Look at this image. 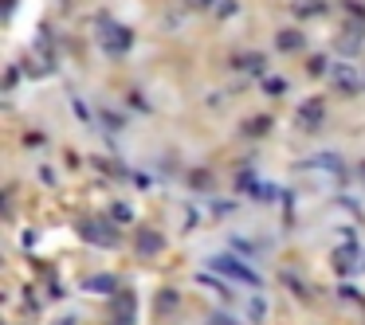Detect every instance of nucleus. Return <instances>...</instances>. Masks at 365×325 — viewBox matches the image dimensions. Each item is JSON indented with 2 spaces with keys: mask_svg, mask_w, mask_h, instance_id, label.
I'll return each instance as SVG.
<instances>
[{
  "mask_svg": "<svg viewBox=\"0 0 365 325\" xmlns=\"http://www.w3.org/2000/svg\"><path fill=\"white\" fill-rule=\"evenodd\" d=\"M95 32H98V43H103L106 55H126L130 43H134V32L126 24H114L110 16H98L95 20Z\"/></svg>",
  "mask_w": 365,
  "mask_h": 325,
  "instance_id": "nucleus-1",
  "label": "nucleus"
},
{
  "mask_svg": "<svg viewBox=\"0 0 365 325\" xmlns=\"http://www.w3.org/2000/svg\"><path fill=\"white\" fill-rule=\"evenodd\" d=\"M212 267L220 270V275L236 278V282H252V286H259V275H255L252 267H244L240 259H232V255H216V259H212Z\"/></svg>",
  "mask_w": 365,
  "mask_h": 325,
  "instance_id": "nucleus-2",
  "label": "nucleus"
},
{
  "mask_svg": "<svg viewBox=\"0 0 365 325\" xmlns=\"http://www.w3.org/2000/svg\"><path fill=\"white\" fill-rule=\"evenodd\" d=\"M79 231H83V239H91V243H98V247H118V231L106 220H83Z\"/></svg>",
  "mask_w": 365,
  "mask_h": 325,
  "instance_id": "nucleus-3",
  "label": "nucleus"
},
{
  "mask_svg": "<svg viewBox=\"0 0 365 325\" xmlns=\"http://www.w3.org/2000/svg\"><path fill=\"white\" fill-rule=\"evenodd\" d=\"M334 87H338V90H346V95H357V90H361V79H357V71H354V67L338 63V67H334Z\"/></svg>",
  "mask_w": 365,
  "mask_h": 325,
  "instance_id": "nucleus-4",
  "label": "nucleus"
},
{
  "mask_svg": "<svg viewBox=\"0 0 365 325\" xmlns=\"http://www.w3.org/2000/svg\"><path fill=\"white\" fill-rule=\"evenodd\" d=\"M322 114H326V106L322 102H318V98H310V102H302L299 106V122H302V126H322Z\"/></svg>",
  "mask_w": 365,
  "mask_h": 325,
  "instance_id": "nucleus-5",
  "label": "nucleus"
},
{
  "mask_svg": "<svg viewBox=\"0 0 365 325\" xmlns=\"http://www.w3.org/2000/svg\"><path fill=\"white\" fill-rule=\"evenodd\" d=\"M302 169H334V173H341L346 165H341L338 153H318V157H307V161H302Z\"/></svg>",
  "mask_w": 365,
  "mask_h": 325,
  "instance_id": "nucleus-6",
  "label": "nucleus"
},
{
  "mask_svg": "<svg viewBox=\"0 0 365 325\" xmlns=\"http://www.w3.org/2000/svg\"><path fill=\"white\" fill-rule=\"evenodd\" d=\"M302 43H307V40H302L299 28H287V32L275 36V48H279V51H302Z\"/></svg>",
  "mask_w": 365,
  "mask_h": 325,
  "instance_id": "nucleus-7",
  "label": "nucleus"
},
{
  "mask_svg": "<svg viewBox=\"0 0 365 325\" xmlns=\"http://www.w3.org/2000/svg\"><path fill=\"white\" fill-rule=\"evenodd\" d=\"M161 243H165V239H161L158 231H138V255H145V259H150V255H158Z\"/></svg>",
  "mask_w": 365,
  "mask_h": 325,
  "instance_id": "nucleus-8",
  "label": "nucleus"
},
{
  "mask_svg": "<svg viewBox=\"0 0 365 325\" xmlns=\"http://www.w3.org/2000/svg\"><path fill=\"white\" fill-rule=\"evenodd\" d=\"M354 262H357V243H346L338 255H334V267H338L341 275H354Z\"/></svg>",
  "mask_w": 365,
  "mask_h": 325,
  "instance_id": "nucleus-9",
  "label": "nucleus"
},
{
  "mask_svg": "<svg viewBox=\"0 0 365 325\" xmlns=\"http://www.w3.org/2000/svg\"><path fill=\"white\" fill-rule=\"evenodd\" d=\"M114 321H118V325H130V321H134V298H130V294L114 302Z\"/></svg>",
  "mask_w": 365,
  "mask_h": 325,
  "instance_id": "nucleus-10",
  "label": "nucleus"
},
{
  "mask_svg": "<svg viewBox=\"0 0 365 325\" xmlns=\"http://www.w3.org/2000/svg\"><path fill=\"white\" fill-rule=\"evenodd\" d=\"M114 286H118V278H114V275H98V278H87V290H98V294H110Z\"/></svg>",
  "mask_w": 365,
  "mask_h": 325,
  "instance_id": "nucleus-11",
  "label": "nucleus"
},
{
  "mask_svg": "<svg viewBox=\"0 0 365 325\" xmlns=\"http://www.w3.org/2000/svg\"><path fill=\"white\" fill-rule=\"evenodd\" d=\"M236 67H247L252 75H259L263 71V59L259 55H236Z\"/></svg>",
  "mask_w": 365,
  "mask_h": 325,
  "instance_id": "nucleus-12",
  "label": "nucleus"
},
{
  "mask_svg": "<svg viewBox=\"0 0 365 325\" xmlns=\"http://www.w3.org/2000/svg\"><path fill=\"white\" fill-rule=\"evenodd\" d=\"M28 75H48L51 71V63H48V59H28Z\"/></svg>",
  "mask_w": 365,
  "mask_h": 325,
  "instance_id": "nucleus-13",
  "label": "nucleus"
},
{
  "mask_svg": "<svg viewBox=\"0 0 365 325\" xmlns=\"http://www.w3.org/2000/svg\"><path fill=\"white\" fill-rule=\"evenodd\" d=\"M263 90H267L271 98H279V95H287V82L283 79H267V82H263Z\"/></svg>",
  "mask_w": 365,
  "mask_h": 325,
  "instance_id": "nucleus-14",
  "label": "nucleus"
},
{
  "mask_svg": "<svg viewBox=\"0 0 365 325\" xmlns=\"http://www.w3.org/2000/svg\"><path fill=\"white\" fill-rule=\"evenodd\" d=\"M307 71H310V75H322V71H326V59H322V55L307 59Z\"/></svg>",
  "mask_w": 365,
  "mask_h": 325,
  "instance_id": "nucleus-15",
  "label": "nucleus"
},
{
  "mask_svg": "<svg viewBox=\"0 0 365 325\" xmlns=\"http://www.w3.org/2000/svg\"><path fill=\"white\" fill-rule=\"evenodd\" d=\"M98 118H103V122H106V126H110V129H122V118H118V114L103 110V114H98Z\"/></svg>",
  "mask_w": 365,
  "mask_h": 325,
  "instance_id": "nucleus-16",
  "label": "nucleus"
},
{
  "mask_svg": "<svg viewBox=\"0 0 365 325\" xmlns=\"http://www.w3.org/2000/svg\"><path fill=\"white\" fill-rule=\"evenodd\" d=\"M110 212H114V220H118V223H122V220H126V223H130V208H126V204H114V208H110Z\"/></svg>",
  "mask_w": 365,
  "mask_h": 325,
  "instance_id": "nucleus-17",
  "label": "nucleus"
},
{
  "mask_svg": "<svg viewBox=\"0 0 365 325\" xmlns=\"http://www.w3.org/2000/svg\"><path fill=\"white\" fill-rule=\"evenodd\" d=\"M16 79H20V71H16V67H9V75H4V90L16 87Z\"/></svg>",
  "mask_w": 365,
  "mask_h": 325,
  "instance_id": "nucleus-18",
  "label": "nucleus"
},
{
  "mask_svg": "<svg viewBox=\"0 0 365 325\" xmlns=\"http://www.w3.org/2000/svg\"><path fill=\"white\" fill-rule=\"evenodd\" d=\"M232 243H236V251H240V255H247V251H255V243H247V239H232Z\"/></svg>",
  "mask_w": 365,
  "mask_h": 325,
  "instance_id": "nucleus-19",
  "label": "nucleus"
},
{
  "mask_svg": "<svg viewBox=\"0 0 365 325\" xmlns=\"http://www.w3.org/2000/svg\"><path fill=\"white\" fill-rule=\"evenodd\" d=\"M173 302H177V294H169V290L161 294V309H173Z\"/></svg>",
  "mask_w": 365,
  "mask_h": 325,
  "instance_id": "nucleus-20",
  "label": "nucleus"
},
{
  "mask_svg": "<svg viewBox=\"0 0 365 325\" xmlns=\"http://www.w3.org/2000/svg\"><path fill=\"white\" fill-rule=\"evenodd\" d=\"M212 0H189V9H208Z\"/></svg>",
  "mask_w": 365,
  "mask_h": 325,
  "instance_id": "nucleus-21",
  "label": "nucleus"
},
{
  "mask_svg": "<svg viewBox=\"0 0 365 325\" xmlns=\"http://www.w3.org/2000/svg\"><path fill=\"white\" fill-rule=\"evenodd\" d=\"M208 325H232V321H228V317H220V314H216V317H212V321H208Z\"/></svg>",
  "mask_w": 365,
  "mask_h": 325,
  "instance_id": "nucleus-22",
  "label": "nucleus"
}]
</instances>
